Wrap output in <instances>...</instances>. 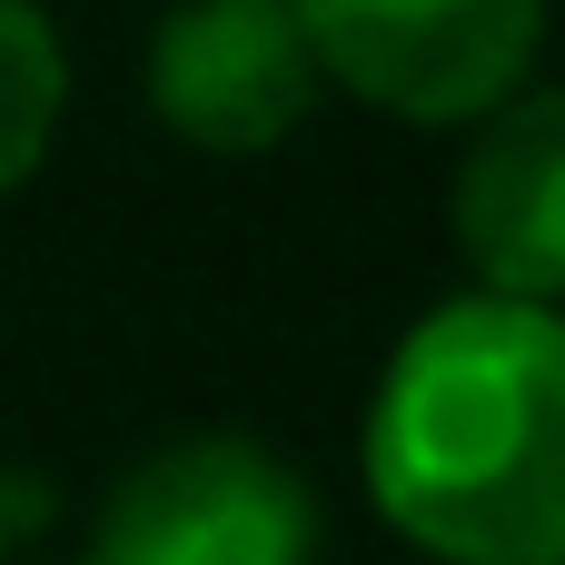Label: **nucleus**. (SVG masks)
<instances>
[{"label":"nucleus","mask_w":565,"mask_h":565,"mask_svg":"<svg viewBox=\"0 0 565 565\" xmlns=\"http://www.w3.org/2000/svg\"><path fill=\"white\" fill-rule=\"evenodd\" d=\"M367 497L437 565H565V318L437 308L367 407Z\"/></svg>","instance_id":"nucleus-1"},{"label":"nucleus","mask_w":565,"mask_h":565,"mask_svg":"<svg viewBox=\"0 0 565 565\" xmlns=\"http://www.w3.org/2000/svg\"><path fill=\"white\" fill-rule=\"evenodd\" d=\"M89 565H318V497L258 437H179L109 487Z\"/></svg>","instance_id":"nucleus-2"},{"label":"nucleus","mask_w":565,"mask_h":565,"mask_svg":"<svg viewBox=\"0 0 565 565\" xmlns=\"http://www.w3.org/2000/svg\"><path fill=\"white\" fill-rule=\"evenodd\" d=\"M318 79L338 70L358 99L397 119H487L546 40V0H288Z\"/></svg>","instance_id":"nucleus-3"},{"label":"nucleus","mask_w":565,"mask_h":565,"mask_svg":"<svg viewBox=\"0 0 565 565\" xmlns=\"http://www.w3.org/2000/svg\"><path fill=\"white\" fill-rule=\"evenodd\" d=\"M149 109L209 159H258L318 109V50L288 0H179L149 40Z\"/></svg>","instance_id":"nucleus-4"},{"label":"nucleus","mask_w":565,"mask_h":565,"mask_svg":"<svg viewBox=\"0 0 565 565\" xmlns=\"http://www.w3.org/2000/svg\"><path fill=\"white\" fill-rule=\"evenodd\" d=\"M457 248L487 278V298H565V89H536L487 119V139L457 169Z\"/></svg>","instance_id":"nucleus-5"},{"label":"nucleus","mask_w":565,"mask_h":565,"mask_svg":"<svg viewBox=\"0 0 565 565\" xmlns=\"http://www.w3.org/2000/svg\"><path fill=\"white\" fill-rule=\"evenodd\" d=\"M60 30L30 10V0H0V189H20L60 129Z\"/></svg>","instance_id":"nucleus-6"},{"label":"nucleus","mask_w":565,"mask_h":565,"mask_svg":"<svg viewBox=\"0 0 565 565\" xmlns=\"http://www.w3.org/2000/svg\"><path fill=\"white\" fill-rule=\"evenodd\" d=\"M0 526H10V497H0Z\"/></svg>","instance_id":"nucleus-7"}]
</instances>
